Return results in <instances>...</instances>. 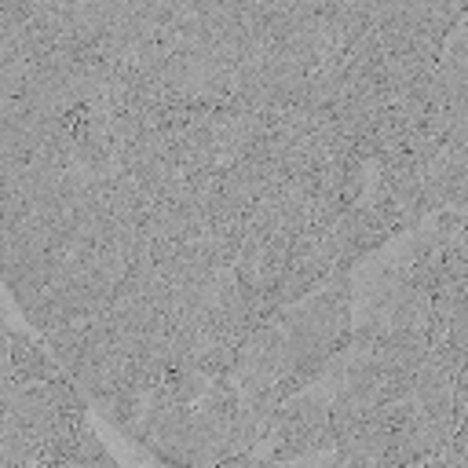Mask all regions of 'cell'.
Instances as JSON below:
<instances>
[{
	"instance_id": "obj_1",
	"label": "cell",
	"mask_w": 468,
	"mask_h": 468,
	"mask_svg": "<svg viewBox=\"0 0 468 468\" xmlns=\"http://www.w3.org/2000/svg\"><path fill=\"white\" fill-rule=\"evenodd\" d=\"M4 325H7V322H4V318H0V329H4Z\"/></svg>"
}]
</instances>
